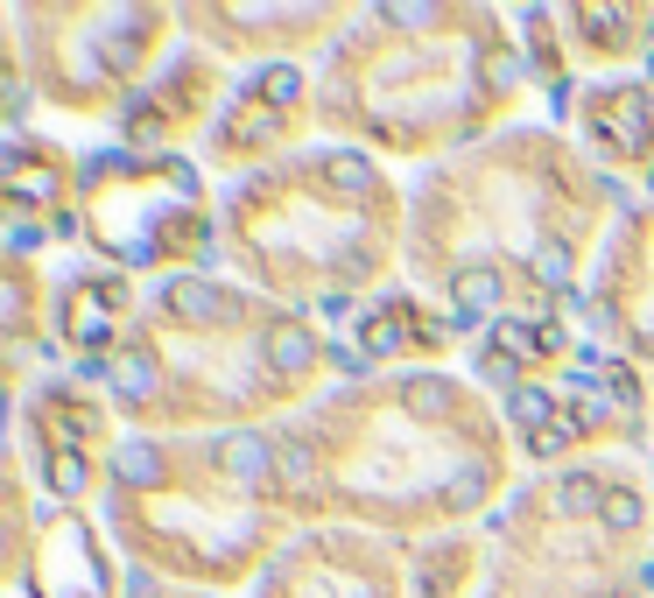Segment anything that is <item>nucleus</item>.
<instances>
[{
    "label": "nucleus",
    "instance_id": "obj_14",
    "mask_svg": "<svg viewBox=\"0 0 654 598\" xmlns=\"http://www.w3.org/2000/svg\"><path fill=\"white\" fill-rule=\"evenodd\" d=\"M401 338H409V332L394 324V311H380V317L367 324V353H401Z\"/></svg>",
    "mask_w": 654,
    "mask_h": 598
},
{
    "label": "nucleus",
    "instance_id": "obj_16",
    "mask_svg": "<svg viewBox=\"0 0 654 598\" xmlns=\"http://www.w3.org/2000/svg\"><path fill=\"white\" fill-rule=\"evenodd\" d=\"M331 177H338V183H352V190H367V183H373V169L359 162V156H331Z\"/></svg>",
    "mask_w": 654,
    "mask_h": 598
},
{
    "label": "nucleus",
    "instance_id": "obj_4",
    "mask_svg": "<svg viewBox=\"0 0 654 598\" xmlns=\"http://www.w3.org/2000/svg\"><path fill=\"white\" fill-rule=\"evenodd\" d=\"M162 311H177L183 324H211V317H225V296L211 282H169L162 288Z\"/></svg>",
    "mask_w": 654,
    "mask_h": 598
},
{
    "label": "nucleus",
    "instance_id": "obj_11",
    "mask_svg": "<svg viewBox=\"0 0 654 598\" xmlns=\"http://www.w3.org/2000/svg\"><path fill=\"white\" fill-rule=\"evenodd\" d=\"M605 493H612V486H599L591 472H570V479H563V507H570V514H584V507H605Z\"/></svg>",
    "mask_w": 654,
    "mask_h": 598
},
{
    "label": "nucleus",
    "instance_id": "obj_1",
    "mask_svg": "<svg viewBox=\"0 0 654 598\" xmlns=\"http://www.w3.org/2000/svg\"><path fill=\"white\" fill-rule=\"evenodd\" d=\"M451 303H457L451 332H472V324H478V317H486L493 303H499V275H493V267H465V275L451 282Z\"/></svg>",
    "mask_w": 654,
    "mask_h": 598
},
{
    "label": "nucleus",
    "instance_id": "obj_15",
    "mask_svg": "<svg viewBox=\"0 0 654 598\" xmlns=\"http://www.w3.org/2000/svg\"><path fill=\"white\" fill-rule=\"evenodd\" d=\"M296 85H303V78H296V71L282 64V71H267V78H261L254 92H261V99H275V106H282V99H296Z\"/></svg>",
    "mask_w": 654,
    "mask_h": 598
},
{
    "label": "nucleus",
    "instance_id": "obj_8",
    "mask_svg": "<svg viewBox=\"0 0 654 598\" xmlns=\"http://www.w3.org/2000/svg\"><path fill=\"white\" fill-rule=\"evenodd\" d=\"M113 388H120L127 401H148V395H156V359H148V353H127L120 374H113Z\"/></svg>",
    "mask_w": 654,
    "mask_h": 598
},
{
    "label": "nucleus",
    "instance_id": "obj_13",
    "mask_svg": "<svg viewBox=\"0 0 654 598\" xmlns=\"http://www.w3.org/2000/svg\"><path fill=\"white\" fill-rule=\"evenodd\" d=\"M85 479H92V472H85L78 451H56V458H50V486H56V493H85Z\"/></svg>",
    "mask_w": 654,
    "mask_h": 598
},
{
    "label": "nucleus",
    "instance_id": "obj_18",
    "mask_svg": "<svg viewBox=\"0 0 654 598\" xmlns=\"http://www.w3.org/2000/svg\"><path fill=\"white\" fill-rule=\"evenodd\" d=\"M647 190H654V177H647Z\"/></svg>",
    "mask_w": 654,
    "mask_h": 598
},
{
    "label": "nucleus",
    "instance_id": "obj_2",
    "mask_svg": "<svg viewBox=\"0 0 654 598\" xmlns=\"http://www.w3.org/2000/svg\"><path fill=\"white\" fill-rule=\"evenodd\" d=\"M219 465L233 472V479H267V472H275V443L254 437V430H233V437L219 443Z\"/></svg>",
    "mask_w": 654,
    "mask_h": 598
},
{
    "label": "nucleus",
    "instance_id": "obj_17",
    "mask_svg": "<svg viewBox=\"0 0 654 598\" xmlns=\"http://www.w3.org/2000/svg\"><path fill=\"white\" fill-rule=\"evenodd\" d=\"M324 359H331V366H338L345 380H359V374H367V353H359V345H331V353H324Z\"/></svg>",
    "mask_w": 654,
    "mask_h": 598
},
{
    "label": "nucleus",
    "instance_id": "obj_10",
    "mask_svg": "<svg viewBox=\"0 0 654 598\" xmlns=\"http://www.w3.org/2000/svg\"><path fill=\"white\" fill-rule=\"evenodd\" d=\"M542 288H570V246H535V267H528Z\"/></svg>",
    "mask_w": 654,
    "mask_h": 598
},
{
    "label": "nucleus",
    "instance_id": "obj_6",
    "mask_svg": "<svg viewBox=\"0 0 654 598\" xmlns=\"http://www.w3.org/2000/svg\"><path fill=\"white\" fill-rule=\"evenodd\" d=\"M507 422H521V430L542 437L549 422H556V401H549L542 388H507Z\"/></svg>",
    "mask_w": 654,
    "mask_h": 598
},
{
    "label": "nucleus",
    "instance_id": "obj_5",
    "mask_svg": "<svg viewBox=\"0 0 654 598\" xmlns=\"http://www.w3.org/2000/svg\"><path fill=\"white\" fill-rule=\"evenodd\" d=\"M113 479H127V486H156V479H162V451H156V443H141V437L120 443V451H113Z\"/></svg>",
    "mask_w": 654,
    "mask_h": 598
},
{
    "label": "nucleus",
    "instance_id": "obj_9",
    "mask_svg": "<svg viewBox=\"0 0 654 598\" xmlns=\"http://www.w3.org/2000/svg\"><path fill=\"white\" fill-rule=\"evenodd\" d=\"M599 514H605V528H612V535H626V528H641V493H633V486H612Z\"/></svg>",
    "mask_w": 654,
    "mask_h": 598
},
{
    "label": "nucleus",
    "instance_id": "obj_7",
    "mask_svg": "<svg viewBox=\"0 0 654 598\" xmlns=\"http://www.w3.org/2000/svg\"><path fill=\"white\" fill-rule=\"evenodd\" d=\"M401 395H409L415 416H444L451 409V380L444 374H409V380H401Z\"/></svg>",
    "mask_w": 654,
    "mask_h": 598
},
{
    "label": "nucleus",
    "instance_id": "obj_12",
    "mask_svg": "<svg viewBox=\"0 0 654 598\" xmlns=\"http://www.w3.org/2000/svg\"><path fill=\"white\" fill-rule=\"evenodd\" d=\"M275 472H282V479H296V486H303V479H317L310 443H275Z\"/></svg>",
    "mask_w": 654,
    "mask_h": 598
},
{
    "label": "nucleus",
    "instance_id": "obj_3",
    "mask_svg": "<svg viewBox=\"0 0 654 598\" xmlns=\"http://www.w3.org/2000/svg\"><path fill=\"white\" fill-rule=\"evenodd\" d=\"M267 366H275V374H310L317 366V345H310V332H303L296 317H282L275 332H267Z\"/></svg>",
    "mask_w": 654,
    "mask_h": 598
}]
</instances>
